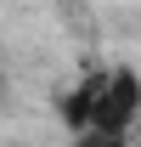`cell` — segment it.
Instances as JSON below:
<instances>
[{"mask_svg":"<svg viewBox=\"0 0 141 147\" xmlns=\"http://www.w3.org/2000/svg\"><path fill=\"white\" fill-rule=\"evenodd\" d=\"M62 125L73 130V147H130L141 119V74L136 68H90L62 102Z\"/></svg>","mask_w":141,"mask_h":147,"instance_id":"6da1fadb","label":"cell"}]
</instances>
